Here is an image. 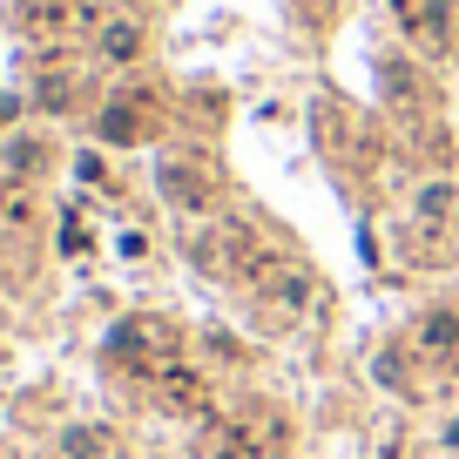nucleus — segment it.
Segmentation results:
<instances>
[{
	"mask_svg": "<svg viewBox=\"0 0 459 459\" xmlns=\"http://www.w3.org/2000/svg\"><path fill=\"white\" fill-rule=\"evenodd\" d=\"M108 351H115L122 365H135V372L156 378L162 365H176V331L162 325V317H129V325L108 338Z\"/></svg>",
	"mask_w": 459,
	"mask_h": 459,
	"instance_id": "1",
	"label": "nucleus"
},
{
	"mask_svg": "<svg viewBox=\"0 0 459 459\" xmlns=\"http://www.w3.org/2000/svg\"><path fill=\"white\" fill-rule=\"evenodd\" d=\"M156 399L169 405V412H183V419H203L210 412V378H203L196 365H162L156 372Z\"/></svg>",
	"mask_w": 459,
	"mask_h": 459,
	"instance_id": "2",
	"label": "nucleus"
},
{
	"mask_svg": "<svg viewBox=\"0 0 459 459\" xmlns=\"http://www.w3.org/2000/svg\"><path fill=\"white\" fill-rule=\"evenodd\" d=\"M156 176H162V189H169L176 210H210V196H216L210 169H196V162H162Z\"/></svg>",
	"mask_w": 459,
	"mask_h": 459,
	"instance_id": "3",
	"label": "nucleus"
},
{
	"mask_svg": "<svg viewBox=\"0 0 459 459\" xmlns=\"http://www.w3.org/2000/svg\"><path fill=\"white\" fill-rule=\"evenodd\" d=\"M95 55L101 61H108V68H129V61L135 55H143V28H135V21H101V28H95Z\"/></svg>",
	"mask_w": 459,
	"mask_h": 459,
	"instance_id": "4",
	"label": "nucleus"
},
{
	"mask_svg": "<svg viewBox=\"0 0 459 459\" xmlns=\"http://www.w3.org/2000/svg\"><path fill=\"white\" fill-rule=\"evenodd\" d=\"M135 115H143V101H108V108H101V135H108V143H143L149 129Z\"/></svg>",
	"mask_w": 459,
	"mask_h": 459,
	"instance_id": "5",
	"label": "nucleus"
},
{
	"mask_svg": "<svg viewBox=\"0 0 459 459\" xmlns=\"http://www.w3.org/2000/svg\"><path fill=\"white\" fill-rule=\"evenodd\" d=\"M419 344H426V351H453L459 344V311H432L426 325H419Z\"/></svg>",
	"mask_w": 459,
	"mask_h": 459,
	"instance_id": "6",
	"label": "nucleus"
},
{
	"mask_svg": "<svg viewBox=\"0 0 459 459\" xmlns=\"http://www.w3.org/2000/svg\"><path fill=\"white\" fill-rule=\"evenodd\" d=\"M101 453H108V432H95V426L68 432V459H101Z\"/></svg>",
	"mask_w": 459,
	"mask_h": 459,
	"instance_id": "7",
	"label": "nucleus"
},
{
	"mask_svg": "<svg viewBox=\"0 0 459 459\" xmlns=\"http://www.w3.org/2000/svg\"><path fill=\"white\" fill-rule=\"evenodd\" d=\"M453 210V189L446 183H432V189H419V216H432V223H439V216Z\"/></svg>",
	"mask_w": 459,
	"mask_h": 459,
	"instance_id": "8",
	"label": "nucleus"
},
{
	"mask_svg": "<svg viewBox=\"0 0 459 459\" xmlns=\"http://www.w3.org/2000/svg\"><path fill=\"white\" fill-rule=\"evenodd\" d=\"M210 459H250V453H210Z\"/></svg>",
	"mask_w": 459,
	"mask_h": 459,
	"instance_id": "9",
	"label": "nucleus"
}]
</instances>
